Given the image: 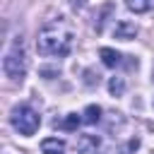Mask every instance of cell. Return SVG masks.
<instances>
[{
    "instance_id": "8992f818",
    "label": "cell",
    "mask_w": 154,
    "mask_h": 154,
    "mask_svg": "<svg viewBox=\"0 0 154 154\" xmlns=\"http://www.w3.org/2000/svg\"><path fill=\"white\" fill-rule=\"evenodd\" d=\"M41 152L43 154H65V142L58 137H46L41 142Z\"/></svg>"
},
{
    "instance_id": "8fae6325",
    "label": "cell",
    "mask_w": 154,
    "mask_h": 154,
    "mask_svg": "<svg viewBox=\"0 0 154 154\" xmlns=\"http://www.w3.org/2000/svg\"><path fill=\"white\" fill-rule=\"evenodd\" d=\"M82 120H84V118H79L77 113H70V116L63 120V130H77V125H79Z\"/></svg>"
},
{
    "instance_id": "ba28073f",
    "label": "cell",
    "mask_w": 154,
    "mask_h": 154,
    "mask_svg": "<svg viewBox=\"0 0 154 154\" xmlns=\"http://www.w3.org/2000/svg\"><path fill=\"white\" fill-rule=\"evenodd\" d=\"M84 123H89V125H94V123H99L101 120V106H96V103H89L87 108H84Z\"/></svg>"
},
{
    "instance_id": "4fadbf2b",
    "label": "cell",
    "mask_w": 154,
    "mask_h": 154,
    "mask_svg": "<svg viewBox=\"0 0 154 154\" xmlns=\"http://www.w3.org/2000/svg\"><path fill=\"white\" fill-rule=\"evenodd\" d=\"M67 2H70V5H72V7H82V5H84V2H87V0H67Z\"/></svg>"
},
{
    "instance_id": "3957f363",
    "label": "cell",
    "mask_w": 154,
    "mask_h": 154,
    "mask_svg": "<svg viewBox=\"0 0 154 154\" xmlns=\"http://www.w3.org/2000/svg\"><path fill=\"white\" fill-rule=\"evenodd\" d=\"M10 123H12V128H14L19 135H24V137H31V135L38 130V125H41V118H38V113H36L31 106H17V108H12Z\"/></svg>"
},
{
    "instance_id": "52a82bcc",
    "label": "cell",
    "mask_w": 154,
    "mask_h": 154,
    "mask_svg": "<svg viewBox=\"0 0 154 154\" xmlns=\"http://www.w3.org/2000/svg\"><path fill=\"white\" fill-rule=\"evenodd\" d=\"M99 55H101V63H103L106 67H118L120 60H123V55H120L118 51H113V48H101Z\"/></svg>"
},
{
    "instance_id": "5b68a950",
    "label": "cell",
    "mask_w": 154,
    "mask_h": 154,
    "mask_svg": "<svg viewBox=\"0 0 154 154\" xmlns=\"http://www.w3.org/2000/svg\"><path fill=\"white\" fill-rule=\"evenodd\" d=\"M135 36H137V24H135V22L120 19V22L116 24V38H120V41H132Z\"/></svg>"
},
{
    "instance_id": "30bf717a",
    "label": "cell",
    "mask_w": 154,
    "mask_h": 154,
    "mask_svg": "<svg viewBox=\"0 0 154 154\" xmlns=\"http://www.w3.org/2000/svg\"><path fill=\"white\" fill-rule=\"evenodd\" d=\"M108 91H111L113 96H120V94L125 91V79H123V77H111V82H108Z\"/></svg>"
},
{
    "instance_id": "277c9868",
    "label": "cell",
    "mask_w": 154,
    "mask_h": 154,
    "mask_svg": "<svg viewBox=\"0 0 154 154\" xmlns=\"http://www.w3.org/2000/svg\"><path fill=\"white\" fill-rule=\"evenodd\" d=\"M99 147H101V140L96 135H82L77 140V152L79 154H99Z\"/></svg>"
},
{
    "instance_id": "7a4b0ae2",
    "label": "cell",
    "mask_w": 154,
    "mask_h": 154,
    "mask_svg": "<svg viewBox=\"0 0 154 154\" xmlns=\"http://www.w3.org/2000/svg\"><path fill=\"white\" fill-rule=\"evenodd\" d=\"M2 70H5V75H7L10 79H19V82H22V77L26 75V53H24V41H22V36H17L14 43L10 46V51L5 53V58H2Z\"/></svg>"
},
{
    "instance_id": "9c48e42d",
    "label": "cell",
    "mask_w": 154,
    "mask_h": 154,
    "mask_svg": "<svg viewBox=\"0 0 154 154\" xmlns=\"http://www.w3.org/2000/svg\"><path fill=\"white\" fill-rule=\"evenodd\" d=\"M125 5L135 14H142V12H149L152 10V0H125Z\"/></svg>"
},
{
    "instance_id": "6da1fadb",
    "label": "cell",
    "mask_w": 154,
    "mask_h": 154,
    "mask_svg": "<svg viewBox=\"0 0 154 154\" xmlns=\"http://www.w3.org/2000/svg\"><path fill=\"white\" fill-rule=\"evenodd\" d=\"M72 43H75V34H72L70 24H65L63 19H53V22L43 24L36 36V51L41 55H51V58L67 55L72 51Z\"/></svg>"
},
{
    "instance_id": "7c38bea8",
    "label": "cell",
    "mask_w": 154,
    "mask_h": 154,
    "mask_svg": "<svg viewBox=\"0 0 154 154\" xmlns=\"http://www.w3.org/2000/svg\"><path fill=\"white\" fill-rule=\"evenodd\" d=\"M137 147H140V137H132V140H128V144L120 149V154H135Z\"/></svg>"
}]
</instances>
